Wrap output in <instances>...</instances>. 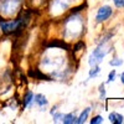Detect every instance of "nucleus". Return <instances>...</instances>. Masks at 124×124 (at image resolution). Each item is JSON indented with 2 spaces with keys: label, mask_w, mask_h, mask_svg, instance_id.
I'll return each mask as SVG.
<instances>
[{
  "label": "nucleus",
  "mask_w": 124,
  "mask_h": 124,
  "mask_svg": "<svg viewBox=\"0 0 124 124\" xmlns=\"http://www.w3.org/2000/svg\"><path fill=\"white\" fill-rule=\"evenodd\" d=\"M89 113H91V108L88 107V108H86L83 112L81 113V116H79V117H77V124H82V123H85V122L87 120L88 116H89Z\"/></svg>",
  "instance_id": "1a4fd4ad"
},
{
  "label": "nucleus",
  "mask_w": 124,
  "mask_h": 124,
  "mask_svg": "<svg viewBox=\"0 0 124 124\" xmlns=\"http://www.w3.org/2000/svg\"><path fill=\"white\" fill-rule=\"evenodd\" d=\"M29 76L30 77H32L35 79H41V81H51L45 73H42L40 70H29Z\"/></svg>",
  "instance_id": "20e7f679"
},
{
  "label": "nucleus",
  "mask_w": 124,
  "mask_h": 124,
  "mask_svg": "<svg viewBox=\"0 0 124 124\" xmlns=\"http://www.w3.org/2000/svg\"><path fill=\"white\" fill-rule=\"evenodd\" d=\"M109 122L113 124H122L124 122V117L122 114H119L118 112H113L109 114Z\"/></svg>",
  "instance_id": "423d86ee"
},
{
  "label": "nucleus",
  "mask_w": 124,
  "mask_h": 124,
  "mask_svg": "<svg viewBox=\"0 0 124 124\" xmlns=\"http://www.w3.org/2000/svg\"><path fill=\"white\" fill-rule=\"evenodd\" d=\"M34 101H35L36 104L40 106V107L47 106V99H46V97H45L44 94H41V93H37V94L34 96Z\"/></svg>",
  "instance_id": "6e6552de"
},
{
  "label": "nucleus",
  "mask_w": 124,
  "mask_h": 124,
  "mask_svg": "<svg viewBox=\"0 0 124 124\" xmlns=\"http://www.w3.org/2000/svg\"><path fill=\"white\" fill-rule=\"evenodd\" d=\"M23 0H0V15L3 17H10L19 13Z\"/></svg>",
  "instance_id": "f257e3e1"
},
{
  "label": "nucleus",
  "mask_w": 124,
  "mask_h": 124,
  "mask_svg": "<svg viewBox=\"0 0 124 124\" xmlns=\"http://www.w3.org/2000/svg\"><path fill=\"white\" fill-rule=\"evenodd\" d=\"M34 101V93L32 92H30V91H27L26 92V94H25V97H24V102H23V104H24V108H26V107H29L30 106V103Z\"/></svg>",
  "instance_id": "9d476101"
},
{
  "label": "nucleus",
  "mask_w": 124,
  "mask_h": 124,
  "mask_svg": "<svg viewBox=\"0 0 124 124\" xmlns=\"http://www.w3.org/2000/svg\"><path fill=\"white\" fill-rule=\"evenodd\" d=\"M62 123L63 124H75L77 123V117L73 113H68V114L62 116Z\"/></svg>",
  "instance_id": "0eeeda50"
},
{
  "label": "nucleus",
  "mask_w": 124,
  "mask_h": 124,
  "mask_svg": "<svg viewBox=\"0 0 124 124\" xmlns=\"http://www.w3.org/2000/svg\"><path fill=\"white\" fill-rule=\"evenodd\" d=\"M103 122V118L101 116H96L91 119V124H101Z\"/></svg>",
  "instance_id": "ddd939ff"
},
{
  "label": "nucleus",
  "mask_w": 124,
  "mask_h": 124,
  "mask_svg": "<svg viewBox=\"0 0 124 124\" xmlns=\"http://www.w3.org/2000/svg\"><path fill=\"white\" fill-rule=\"evenodd\" d=\"M109 50H110V46H107L106 42H104V44H101V45L91 54L88 63H89L91 66H97L98 63H101V62H102V60L104 58V56H107V54L109 52Z\"/></svg>",
  "instance_id": "f03ea898"
},
{
  "label": "nucleus",
  "mask_w": 124,
  "mask_h": 124,
  "mask_svg": "<svg viewBox=\"0 0 124 124\" xmlns=\"http://www.w3.org/2000/svg\"><path fill=\"white\" fill-rule=\"evenodd\" d=\"M116 75H117L116 70L110 71V72H109V75H108V81H107V82H113V81H114V78H116Z\"/></svg>",
  "instance_id": "dca6fc26"
},
{
  "label": "nucleus",
  "mask_w": 124,
  "mask_h": 124,
  "mask_svg": "<svg viewBox=\"0 0 124 124\" xmlns=\"http://www.w3.org/2000/svg\"><path fill=\"white\" fill-rule=\"evenodd\" d=\"M109 65L110 66H114V67L122 66L123 65V60H120V58H113L112 61H109Z\"/></svg>",
  "instance_id": "f8f14e48"
},
{
  "label": "nucleus",
  "mask_w": 124,
  "mask_h": 124,
  "mask_svg": "<svg viewBox=\"0 0 124 124\" xmlns=\"http://www.w3.org/2000/svg\"><path fill=\"white\" fill-rule=\"evenodd\" d=\"M120 81H122V83L124 85V72H123V73L120 75Z\"/></svg>",
  "instance_id": "6ab92c4d"
},
{
  "label": "nucleus",
  "mask_w": 124,
  "mask_h": 124,
  "mask_svg": "<svg viewBox=\"0 0 124 124\" xmlns=\"http://www.w3.org/2000/svg\"><path fill=\"white\" fill-rule=\"evenodd\" d=\"M47 47H58V48H63V50H70L68 44L65 42V40H51L47 44Z\"/></svg>",
  "instance_id": "39448f33"
},
{
  "label": "nucleus",
  "mask_w": 124,
  "mask_h": 124,
  "mask_svg": "<svg viewBox=\"0 0 124 124\" xmlns=\"http://www.w3.org/2000/svg\"><path fill=\"white\" fill-rule=\"evenodd\" d=\"M103 88H104V83H102V85H101V87H99V92H101V99L106 98V91L103 89Z\"/></svg>",
  "instance_id": "a211bd4d"
},
{
  "label": "nucleus",
  "mask_w": 124,
  "mask_h": 124,
  "mask_svg": "<svg viewBox=\"0 0 124 124\" xmlns=\"http://www.w3.org/2000/svg\"><path fill=\"white\" fill-rule=\"evenodd\" d=\"M99 72H101V68L98 67V65H97V66H92V70L89 71V78L97 77Z\"/></svg>",
  "instance_id": "9b49d317"
},
{
  "label": "nucleus",
  "mask_w": 124,
  "mask_h": 124,
  "mask_svg": "<svg viewBox=\"0 0 124 124\" xmlns=\"http://www.w3.org/2000/svg\"><path fill=\"white\" fill-rule=\"evenodd\" d=\"M82 47H86V45H85V42H83V41H78V42L73 46V51H75V52H76V51H79V48H82Z\"/></svg>",
  "instance_id": "4468645a"
},
{
  "label": "nucleus",
  "mask_w": 124,
  "mask_h": 124,
  "mask_svg": "<svg viewBox=\"0 0 124 124\" xmlns=\"http://www.w3.org/2000/svg\"><path fill=\"white\" fill-rule=\"evenodd\" d=\"M113 3L117 8H124V0H113Z\"/></svg>",
  "instance_id": "f3484780"
},
{
  "label": "nucleus",
  "mask_w": 124,
  "mask_h": 124,
  "mask_svg": "<svg viewBox=\"0 0 124 124\" xmlns=\"http://www.w3.org/2000/svg\"><path fill=\"white\" fill-rule=\"evenodd\" d=\"M112 14H113V10H112L110 6H108V5L101 6L97 15H96V21L97 23H104L112 16Z\"/></svg>",
  "instance_id": "7ed1b4c3"
},
{
  "label": "nucleus",
  "mask_w": 124,
  "mask_h": 124,
  "mask_svg": "<svg viewBox=\"0 0 124 124\" xmlns=\"http://www.w3.org/2000/svg\"><path fill=\"white\" fill-rule=\"evenodd\" d=\"M86 8V4H82V5H79V6H77V8H73L71 10V14H77L78 11H81L82 9H85Z\"/></svg>",
  "instance_id": "2eb2a0df"
}]
</instances>
